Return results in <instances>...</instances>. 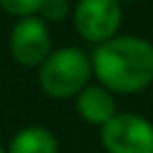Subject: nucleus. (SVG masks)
Here are the masks:
<instances>
[{
	"mask_svg": "<svg viewBox=\"0 0 153 153\" xmlns=\"http://www.w3.org/2000/svg\"><path fill=\"white\" fill-rule=\"evenodd\" d=\"M90 59L97 81L113 95H135L153 83V45L142 36H115Z\"/></svg>",
	"mask_w": 153,
	"mask_h": 153,
	"instance_id": "obj_1",
	"label": "nucleus"
},
{
	"mask_svg": "<svg viewBox=\"0 0 153 153\" xmlns=\"http://www.w3.org/2000/svg\"><path fill=\"white\" fill-rule=\"evenodd\" d=\"M92 74V59L83 50L59 48L38 68V86L52 99H70L88 86Z\"/></svg>",
	"mask_w": 153,
	"mask_h": 153,
	"instance_id": "obj_2",
	"label": "nucleus"
},
{
	"mask_svg": "<svg viewBox=\"0 0 153 153\" xmlns=\"http://www.w3.org/2000/svg\"><path fill=\"white\" fill-rule=\"evenodd\" d=\"M106 153H153V124L137 113H117L101 126Z\"/></svg>",
	"mask_w": 153,
	"mask_h": 153,
	"instance_id": "obj_3",
	"label": "nucleus"
},
{
	"mask_svg": "<svg viewBox=\"0 0 153 153\" xmlns=\"http://www.w3.org/2000/svg\"><path fill=\"white\" fill-rule=\"evenodd\" d=\"M9 52L23 68H41L52 54V36L48 23L38 16L18 18L9 34Z\"/></svg>",
	"mask_w": 153,
	"mask_h": 153,
	"instance_id": "obj_4",
	"label": "nucleus"
},
{
	"mask_svg": "<svg viewBox=\"0 0 153 153\" xmlns=\"http://www.w3.org/2000/svg\"><path fill=\"white\" fill-rule=\"evenodd\" d=\"M122 5L117 0H79L74 7V29L88 43L101 45L117 36Z\"/></svg>",
	"mask_w": 153,
	"mask_h": 153,
	"instance_id": "obj_5",
	"label": "nucleus"
},
{
	"mask_svg": "<svg viewBox=\"0 0 153 153\" xmlns=\"http://www.w3.org/2000/svg\"><path fill=\"white\" fill-rule=\"evenodd\" d=\"M74 108L81 120L88 124L104 126L117 115L115 108V95L104 88L101 83H88L79 95L74 97Z\"/></svg>",
	"mask_w": 153,
	"mask_h": 153,
	"instance_id": "obj_6",
	"label": "nucleus"
},
{
	"mask_svg": "<svg viewBox=\"0 0 153 153\" xmlns=\"http://www.w3.org/2000/svg\"><path fill=\"white\" fill-rule=\"evenodd\" d=\"M7 153H59V142L43 126H25L11 137Z\"/></svg>",
	"mask_w": 153,
	"mask_h": 153,
	"instance_id": "obj_7",
	"label": "nucleus"
},
{
	"mask_svg": "<svg viewBox=\"0 0 153 153\" xmlns=\"http://www.w3.org/2000/svg\"><path fill=\"white\" fill-rule=\"evenodd\" d=\"M41 5H43V0H0V9L16 18L36 16Z\"/></svg>",
	"mask_w": 153,
	"mask_h": 153,
	"instance_id": "obj_8",
	"label": "nucleus"
},
{
	"mask_svg": "<svg viewBox=\"0 0 153 153\" xmlns=\"http://www.w3.org/2000/svg\"><path fill=\"white\" fill-rule=\"evenodd\" d=\"M70 14V2L68 0H43V5L38 9V18L45 23H59Z\"/></svg>",
	"mask_w": 153,
	"mask_h": 153,
	"instance_id": "obj_9",
	"label": "nucleus"
},
{
	"mask_svg": "<svg viewBox=\"0 0 153 153\" xmlns=\"http://www.w3.org/2000/svg\"><path fill=\"white\" fill-rule=\"evenodd\" d=\"M117 2H120V5H124V2H133V0H117Z\"/></svg>",
	"mask_w": 153,
	"mask_h": 153,
	"instance_id": "obj_10",
	"label": "nucleus"
},
{
	"mask_svg": "<svg viewBox=\"0 0 153 153\" xmlns=\"http://www.w3.org/2000/svg\"><path fill=\"white\" fill-rule=\"evenodd\" d=\"M0 153H7V149H5V146H2V144H0Z\"/></svg>",
	"mask_w": 153,
	"mask_h": 153,
	"instance_id": "obj_11",
	"label": "nucleus"
}]
</instances>
